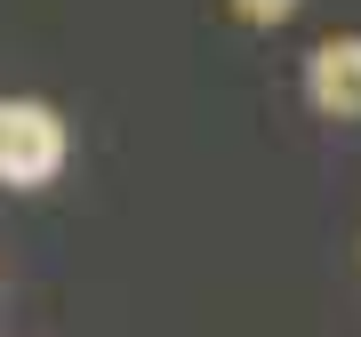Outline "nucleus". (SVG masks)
I'll list each match as a JSON object with an SVG mask.
<instances>
[{"mask_svg":"<svg viewBox=\"0 0 361 337\" xmlns=\"http://www.w3.org/2000/svg\"><path fill=\"white\" fill-rule=\"evenodd\" d=\"M305 97L322 121H361V32H337L313 49L305 65Z\"/></svg>","mask_w":361,"mask_h":337,"instance_id":"2","label":"nucleus"},{"mask_svg":"<svg viewBox=\"0 0 361 337\" xmlns=\"http://www.w3.org/2000/svg\"><path fill=\"white\" fill-rule=\"evenodd\" d=\"M65 168V121L49 104H0V185H49Z\"/></svg>","mask_w":361,"mask_h":337,"instance_id":"1","label":"nucleus"},{"mask_svg":"<svg viewBox=\"0 0 361 337\" xmlns=\"http://www.w3.org/2000/svg\"><path fill=\"white\" fill-rule=\"evenodd\" d=\"M233 8H241L249 25H281V16H297V0H233Z\"/></svg>","mask_w":361,"mask_h":337,"instance_id":"3","label":"nucleus"}]
</instances>
